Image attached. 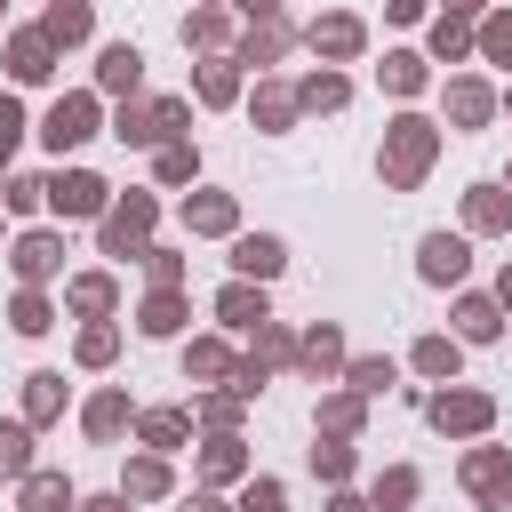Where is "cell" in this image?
<instances>
[{"instance_id":"obj_1","label":"cell","mask_w":512,"mask_h":512,"mask_svg":"<svg viewBox=\"0 0 512 512\" xmlns=\"http://www.w3.org/2000/svg\"><path fill=\"white\" fill-rule=\"evenodd\" d=\"M424 168H432V120H400L392 144H384V176L392 184H416Z\"/></svg>"},{"instance_id":"obj_2","label":"cell","mask_w":512,"mask_h":512,"mask_svg":"<svg viewBox=\"0 0 512 512\" xmlns=\"http://www.w3.org/2000/svg\"><path fill=\"white\" fill-rule=\"evenodd\" d=\"M144 224H152V200H128L104 216V256H144Z\"/></svg>"},{"instance_id":"obj_3","label":"cell","mask_w":512,"mask_h":512,"mask_svg":"<svg viewBox=\"0 0 512 512\" xmlns=\"http://www.w3.org/2000/svg\"><path fill=\"white\" fill-rule=\"evenodd\" d=\"M40 136H48L56 152H64V144H80V136H96V104H88V96H64V104L48 112V128H40Z\"/></svg>"},{"instance_id":"obj_4","label":"cell","mask_w":512,"mask_h":512,"mask_svg":"<svg viewBox=\"0 0 512 512\" xmlns=\"http://www.w3.org/2000/svg\"><path fill=\"white\" fill-rule=\"evenodd\" d=\"M168 128H184V104H144V112H120V144H152V136H168Z\"/></svg>"},{"instance_id":"obj_5","label":"cell","mask_w":512,"mask_h":512,"mask_svg":"<svg viewBox=\"0 0 512 512\" xmlns=\"http://www.w3.org/2000/svg\"><path fill=\"white\" fill-rule=\"evenodd\" d=\"M432 424H440V432H480V424H488V400H480V392H440V400H432Z\"/></svg>"},{"instance_id":"obj_6","label":"cell","mask_w":512,"mask_h":512,"mask_svg":"<svg viewBox=\"0 0 512 512\" xmlns=\"http://www.w3.org/2000/svg\"><path fill=\"white\" fill-rule=\"evenodd\" d=\"M48 200H56L64 216H96V208H104V184L72 168V176H56V184H48Z\"/></svg>"},{"instance_id":"obj_7","label":"cell","mask_w":512,"mask_h":512,"mask_svg":"<svg viewBox=\"0 0 512 512\" xmlns=\"http://www.w3.org/2000/svg\"><path fill=\"white\" fill-rule=\"evenodd\" d=\"M56 264H64V248H56L48 232H32V240H16V272H24V280H48Z\"/></svg>"},{"instance_id":"obj_8","label":"cell","mask_w":512,"mask_h":512,"mask_svg":"<svg viewBox=\"0 0 512 512\" xmlns=\"http://www.w3.org/2000/svg\"><path fill=\"white\" fill-rule=\"evenodd\" d=\"M424 280H464V240L432 232V240H424Z\"/></svg>"},{"instance_id":"obj_9","label":"cell","mask_w":512,"mask_h":512,"mask_svg":"<svg viewBox=\"0 0 512 512\" xmlns=\"http://www.w3.org/2000/svg\"><path fill=\"white\" fill-rule=\"evenodd\" d=\"M48 48H56L48 32H24V40H16V56H8V64H16V80H48V72H56V64H48Z\"/></svg>"},{"instance_id":"obj_10","label":"cell","mask_w":512,"mask_h":512,"mask_svg":"<svg viewBox=\"0 0 512 512\" xmlns=\"http://www.w3.org/2000/svg\"><path fill=\"white\" fill-rule=\"evenodd\" d=\"M24 472H32V432L0 424V480H24Z\"/></svg>"},{"instance_id":"obj_11","label":"cell","mask_w":512,"mask_h":512,"mask_svg":"<svg viewBox=\"0 0 512 512\" xmlns=\"http://www.w3.org/2000/svg\"><path fill=\"white\" fill-rule=\"evenodd\" d=\"M312 48H320V56H352V48H360V24H352V16H328V24H312Z\"/></svg>"},{"instance_id":"obj_12","label":"cell","mask_w":512,"mask_h":512,"mask_svg":"<svg viewBox=\"0 0 512 512\" xmlns=\"http://www.w3.org/2000/svg\"><path fill=\"white\" fill-rule=\"evenodd\" d=\"M216 312H224L232 328H264V296H256V288H224V296H216Z\"/></svg>"},{"instance_id":"obj_13","label":"cell","mask_w":512,"mask_h":512,"mask_svg":"<svg viewBox=\"0 0 512 512\" xmlns=\"http://www.w3.org/2000/svg\"><path fill=\"white\" fill-rule=\"evenodd\" d=\"M40 32H48V40H88V0H56Z\"/></svg>"},{"instance_id":"obj_14","label":"cell","mask_w":512,"mask_h":512,"mask_svg":"<svg viewBox=\"0 0 512 512\" xmlns=\"http://www.w3.org/2000/svg\"><path fill=\"white\" fill-rule=\"evenodd\" d=\"M64 504H72V488H64L56 472H32V480H24V512H64Z\"/></svg>"},{"instance_id":"obj_15","label":"cell","mask_w":512,"mask_h":512,"mask_svg":"<svg viewBox=\"0 0 512 512\" xmlns=\"http://www.w3.org/2000/svg\"><path fill=\"white\" fill-rule=\"evenodd\" d=\"M136 64H144L136 48H104V56H96V80H104V88H136Z\"/></svg>"},{"instance_id":"obj_16","label":"cell","mask_w":512,"mask_h":512,"mask_svg":"<svg viewBox=\"0 0 512 512\" xmlns=\"http://www.w3.org/2000/svg\"><path fill=\"white\" fill-rule=\"evenodd\" d=\"M488 104H496V96H488L480 80H456V88H448V112H456L464 128H472V120H488Z\"/></svg>"},{"instance_id":"obj_17","label":"cell","mask_w":512,"mask_h":512,"mask_svg":"<svg viewBox=\"0 0 512 512\" xmlns=\"http://www.w3.org/2000/svg\"><path fill=\"white\" fill-rule=\"evenodd\" d=\"M232 264H240V272H256V280H272V272H280V240H240V248H232Z\"/></svg>"},{"instance_id":"obj_18","label":"cell","mask_w":512,"mask_h":512,"mask_svg":"<svg viewBox=\"0 0 512 512\" xmlns=\"http://www.w3.org/2000/svg\"><path fill=\"white\" fill-rule=\"evenodd\" d=\"M456 320H464V336H472V344H488V336H496V328H504V320H496V304H488V296H464V304H456Z\"/></svg>"},{"instance_id":"obj_19","label":"cell","mask_w":512,"mask_h":512,"mask_svg":"<svg viewBox=\"0 0 512 512\" xmlns=\"http://www.w3.org/2000/svg\"><path fill=\"white\" fill-rule=\"evenodd\" d=\"M120 424H128V400H120V392H96V400H88V432H96V440H112Z\"/></svg>"},{"instance_id":"obj_20","label":"cell","mask_w":512,"mask_h":512,"mask_svg":"<svg viewBox=\"0 0 512 512\" xmlns=\"http://www.w3.org/2000/svg\"><path fill=\"white\" fill-rule=\"evenodd\" d=\"M296 104H312V112H336V104H344V80H336V72H312V80L296 88Z\"/></svg>"},{"instance_id":"obj_21","label":"cell","mask_w":512,"mask_h":512,"mask_svg":"<svg viewBox=\"0 0 512 512\" xmlns=\"http://www.w3.org/2000/svg\"><path fill=\"white\" fill-rule=\"evenodd\" d=\"M464 216H472V232H496V224H512V200H504V192H472Z\"/></svg>"},{"instance_id":"obj_22","label":"cell","mask_w":512,"mask_h":512,"mask_svg":"<svg viewBox=\"0 0 512 512\" xmlns=\"http://www.w3.org/2000/svg\"><path fill=\"white\" fill-rule=\"evenodd\" d=\"M64 408V376H32V392H24V416L40 424V416H56Z\"/></svg>"},{"instance_id":"obj_23","label":"cell","mask_w":512,"mask_h":512,"mask_svg":"<svg viewBox=\"0 0 512 512\" xmlns=\"http://www.w3.org/2000/svg\"><path fill=\"white\" fill-rule=\"evenodd\" d=\"M192 224H200V232H232V200H224V192H200V200H192Z\"/></svg>"},{"instance_id":"obj_24","label":"cell","mask_w":512,"mask_h":512,"mask_svg":"<svg viewBox=\"0 0 512 512\" xmlns=\"http://www.w3.org/2000/svg\"><path fill=\"white\" fill-rule=\"evenodd\" d=\"M416 368H424V376H456V344H448V336H424V344H416Z\"/></svg>"},{"instance_id":"obj_25","label":"cell","mask_w":512,"mask_h":512,"mask_svg":"<svg viewBox=\"0 0 512 512\" xmlns=\"http://www.w3.org/2000/svg\"><path fill=\"white\" fill-rule=\"evenodd\" d=\"M160 488H168V464H160V456L128 464V496H160Z\"/></svg>"},{"instance_id":"obj_26","label":"cell","mask_w":512,"mask_h":512,"mask_svg":"<svg viewBox=\"0 0 512 512\" xmlns=\"http://www.w3.org/2000/svg\"><path fill=\"white\" fill-rule=\"evenodd\" d=\"M384 80L408 96V88H424V56H384Z\"/></svg>"},{"instance_id":"obj_27","label":"cell","mask_w":512,"mask_h":512,"mask_svg":"<svg viewBox=\"0 0 512 512\" xmlns=\"http://www.w3.org/2000/svg\"><path fill=\"white\" fill-rule=\"evenodd\" d=\"M176 320H184V304H176V296H168V288H160V296H152V304H144V328H152V336H168V328H176Z\"/></svg>"},{"instance_id":"obj_28","label":"cell","mask_w":512,"mask_h":512,"mask_svg":"<svg viewBox=\"0 0 512 512\" xmlns=\"http://www.w3.org/2000/svg\"><path fill=\"white\" fill-rule=\"evenodd\" d=\"M336 360H344V344H336L328 328H320V336H304V368H312V376H320V368H336Z\"/></svg>"},{"instance_id":"obj_29","label":"cell","mask_w":512,"mask_h":512,"mask_svg":"<svg viewBox=\"0 0 512 512\" xmlns=\"http://www.w3.org/2000/svg\"><path fill=\"white\" fill-rule=\"evenodd\" d=\"M232 88H240L232 64H208V72H200V96H208V104H232Z\"/></svg>"},{"instance_id":"obj_30","label":"cell","mask_w":512,"mask_h":512,"mask_svg":"<svg viewBox=\"0 0 512 512\" xmlns=\"http://www.w3.org/2000/svg\"><path fill=\"white\" fill-rule=\"evenodd\" d=\"M288 112H296V96H280V88L256 96V120H264V128H288Z\"/></svg>"},{"instance_id":"obj_31","label":"cell","mask_w":512,"mask_h":512,"mask_svg":"<svg viewBox=\"0 0 512 512\" xmlns=\"http://www.w3.org/2000/svg\"><path fill=\"white\" fill-rule=\"evenodd\" d=\"M72 304H80V312H104V304H112V280H104V272H96V280H72Z\"/></svg>"},{"instance_id":"obj_32","label":"cell","mask_w":512,"mask_h":512,"mask_svg":"<svg viewBox=\"0 0 512 512\" xmlns=\"http://www.w3.org/2000/svg\"><path fill=\"white\" fill-rule=\"evenodd\" d=\"M144 440H152V448H176V440H184V416H168V408L144 416Z\"/></svg>"},{"instance_id":"obj_33","label":"cell","mask_w":512,"mask_h":512,"mask_svg":"<svg viewBox=\"0 0 512 512\" xmlns=\"http://www.w3.org/2000/svg\"><path fill=\"white\" fill-rule=\"evenodd\" d=\"M480 48H488L496 64H512V16H488V32H480Z\"/></svg>"},{"instance_id":"obj_34","label":"cell","mask_w":512,"mask_h":512,"mask_svg":"<svg viewBox=\"0 0 512 512\" xmlns=\"http://www.w3.org/2000/svg\"><path fill=\"white\" fill-rule=\"evenodd\" d=\"M352 384H360V392H384V384H392V360H352Z\"/></svg>"},{"instance_id":"obj_35","label":"cell","mask_w":512,"mask_h":512,"mask_svg":"<svg viewBox=\"0 0 512 512\" xmlns=\"http://www.w3.org/2000/svg\"><path fill=\"white\" fill-rule=\"evenodd\" d=\"M288 48V24H264V32H248V56H280Z\"/></svg>"},{"instance_id":"obj_36","label":"cell","mask_w":512,"mask_h":512,"mask_svg":"<svg viewBox=\"0 0 512 512\" xmlns=\"http://www.w3.org/2000/svg\"><path fill=\"white\" fill-rule=\"evenodd\" d=\"M232 360H224V344H192V376H224Z\"/></svg>"},{"instance_id":"obj_37","label":"cell","mask_w":512,"mask_h":512,"mask_svg":"<svg viewBox=\"0 0 512 512\" xmlns=\"http://www.w3.org/2000/svg\"><path fill=\"white\" fill-rule=\"evenodd\" d=\"M232 472H240V448L216 440V448H208V480H232Z\"/></svg>"},{"instance_id":"obj_38","label":"cell","mask_w":512,"mask_h":512,"mask_svg":"<svg viewBox=\"0 0 512 512\" xmlns=\"http://www.w3.org/2000/svg\"><path fill=\"white\" fill-rule=\"evenodd\" d=\"M416 496V472H384V488H376V504H408Z\"/></svg>"},{"instance_id":"obj_39","label":"cell","mask_w":512,"mask_h":512,"mask_svg":"<svg viewBox=\"0 0 512 512\" xmlns=\"http://www.w3.org/2000/svg\"><path fill=\"white\" fill-rule=\"evenodd\" d=\"M240 512H288V504H280V488H272V480H256V488L240 496Z\"/></svg>"},{"instance_id":"obj_40","label":"cell","mask_w":512,"mask_h":512,"mask_svg":"<svg viewBox=\"0 0 512 512\" xmlns=\"http://www.w3.org/2000/svg\"><path fill=\"white\" fill-rule=\"evenodd\" d=\"M432 48H440V56H464V24L440 16V24H432Z\"/></svg>"},{"instance_id":"obj_41","label":"cell","mask_w":512,"mask_h":512,"mask_svg":"<svg viewBox=\"0 0 512 512\" xmlns=\"http://www.w3.org/2000/svg\"><path fill=\"white\" fill-rule=\"evenodd\" d=\"M160 176H168V184H184V176H192V152H184V144H168V152H160Z\"/></svg>"},{"instance_id":"obj_42","label":"cell","mask_w":512,"mask_h":512,"mask_svg":"<svg viewBox=\"0 0 512 512\" xmlns=\"http://www.w3.org/2000/svg\"><path fill=\"white\" fill-rule=\"evenodd\" d=\"M40 192H48V184H32V176H8V192H0V200H8V208H32Z\"/></svg>"},{"instance_id":"obj_43","label":"cell","mask_w":512,"mask_h":512,"mask_svg":"<svg viewBox=\"0 0 512 512\" xmlns=\"http://www.w3.org/2000/svg\"><path fill=\"white\" fill-rule=\"evenodd\" d=\"M16 328H24V336L48 328V304H40V296H16Z\"/></svg>"},{"instance_id":"obj_44","label":"cell","mask_w":512,"mask_h":512,"mask_svg":"<svg viewBox=\"0 0 512 512\" xmlns=\"http://www.w3.org/2000/svg\"><path fill=\"white\" fill-rule=\"evenodd\" d=\"M112 344H120L112 328H88V336H80V360H112Z\"/></svg>"},{"instance_id":"obj_45","label":"cell","mask_w":512,"mask_h":512,"mask_svg":"<svg viewBox=\"0 0 512 512\" xmlns=\"http://www.w3.org/2000/svg\"><path fill=\"white\" fill-rule=\"evenodd\" d=\"M16 136H24V112L0 96V160H8V144H16Z\"/></svg>"},{"instance_id":"obj_46","label":"cell","mask_w":512,"mask_h":512,"mask_svg":"<svg viewBox=\"0 0 512 512\" xmlns=\"http://www.w3.org/2000/svg\"><path fill=\"white\" fill-rule=\"evenodd\" d=\"M488 512H512V480H496V488H488Z\"/></svg>"},{"instance_id":"obj_47","label":"cell","mask_w":512,"mask_h":512,"mask_svg":"<svg viewBox=\"0 0 512 512\" xmlns=\"http://www.w3.org/2000/svg\"><path fill=\"white\" fill-rule=\"evenodd\" d=\"M80 512H128V504H120V496H96V504H80Z\"/></svg>"},{"instance_id":"obj_48","label":"cell","mask_w":512,"mask_h":512,"mask_svg":"<svg viewBox=\"0 0 512 512\" xmlns=\"http://www.w3.org/2000/svg\"><path fill=\"white\" fill-rule=\"evenodd\" d=\"M328 512H368V504H360V496H336V504H328Z\"/></svg>"},{"instance_id":"obj_49","label":"cell","mask_w":512,"mask_h":512,"mask_svg":"<svg viewBox=\"0 0 512 512\" xmlns=\"http://www.w3.org/2000/svg\"><path fill=\"white\" fill-rule=\"evenodd\" d=\"M184 512H224V504H216V496H192V504H184Z\"/></svg>"},{"instance_id":"obj_50","label":"cell","mask_w":512,"mask_h":512,"mask_svg":"<svg viewBox=\"0 0 512 512\" xmlns=\"http://www.w3.org/2000/svg\"><path fill=\"white\" fill-rule=\"evenodd\" d=\"M504 304H512V272H504Z\"/></svg>"},{"instance_id":"obj_51","label":"cell","mask_w":512,"mask_h":512,"mask_svg":"<svg viewBox=\"0 0 512 512\" xmlns=\"http://www.w3.org/2000/svg\"><path fill=\"white\" fill-rule=\"evenodd\" d=\"M456 8H480V0H456Z\"/></svg>"}]
</instances>
